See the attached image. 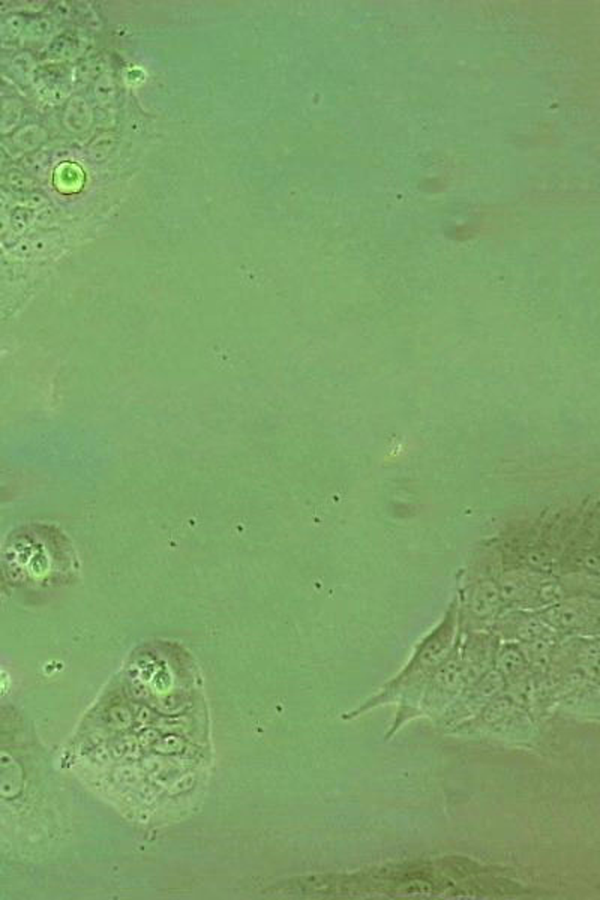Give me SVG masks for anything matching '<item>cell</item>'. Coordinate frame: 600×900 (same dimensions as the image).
Returning <instances> with one entry per match:
<instances>
[{"label":"cell","mask_w":600,"mask_h":900,"mask_svg":"<svg viewBox=\"0 0 600 900\" xmlns=\"http://www.w3.org/2000/svg\"><path fill=\"white\" fill-rule=\"evenodd\" d=\"M93 119V114L91 107L84 101L83 98H73L69 99V102L65 108V114H64V122L65 126L73 132H84L89 129Z\"/></svg>","instance_id":"6da1fadb"},{"label":"cell","mask_w":600,"mask_h":900,"mask_svg":"<svg viewBox=\"0 0 600 900\" xmlns=\"http://www.w3.org/2000/svg\"><path fill=\"white\" fill-rule=\"evenodd\" d=\"M47 132L38 125H28L17 129L12 135V143L17 149L23 152H32L38 149L46 141Z\"/></svg>","instance_id":"7a4b0ae2"},{"label":"cell","mask_w":600,"mask_h":900,"mask_svg":"<svg viewBox=\"0 0 600 900\" xmlns=\"http://www.w3.org/2000/svg\"><path fill=\"white\" fill-rule=\"evenodd\" d=\"M62 192H75L83 185V171L75 164H62L55 177Z\"/></svg>","instance_id":"3957f363"},{"label":"cell","mask_w":600,"mask_h":900,"mask_svg":"<svg viewBox=\"0 0 600 900\" xmlns=\"http://www.w3.org/2000/svg\"><path fill=\"white\" fill-rule=\"evenodd\" d=\"M116 146V137L113 134H104L101 137H98L91 146H89V158L93 159L95 162H102L107 158L110 156V153L113 152Z\"/></svg>","instance_id":"277c9868"},{"label":"cell","mask_w":600,"mask_h":900,"mask_svg":"<svg viewBox=\"0 0 600 900\" xmlns=\"http://www.w3.org/2000/svg\"><path fill=\"white\" fill-rule=\"evenodd\" d=\"M10 228L14 234H23L26 233L30 227V224L35 219V213L29 207H17V209L11 210L10 216Z\"/></svg>","instance_id":"5b68a950"},{"label":"cell","mask_w":600,"mask_h":900,"mask_svg":"<svg viewBox=\"0 0 600 900\" xmlns=\"http://www.w3.org/2000/svg\"><path fill=\"white\" fill-rule=\"evenodd\" d=\"M50 30H51V23L48 18H33V20L28 21V24H26L23 36L26 39L38 41L46 38V36L50 33Z\"/></svg>","instance_id":"8992f818"},{"label":"cell","mask_w":600,"mask_h":900,"mask_svg":"<svg viewBox=\"0 0 600 900\" xmlns=\"http://www.w3.org/2000/svg\"><path fill=\"white\" fill-rule=\"evenodd\" d=\"M95 96L101 104H110L116 98V84L110 75H101L95 83Z\"/></svg>","instance_id":"52a82bcc"},{"label":"cell","mask_w":600,"mask_h":900,"mask_svg":"<svg viewBox=\"0 0 600 900\" xmlns=\"http://www.w3.org/2000/svg\"><path fill=\"white\" fill-rule=\"evenodd\" d=\"M26 24H28V21H26L24 17H21V15L8 17L5 20V23H3V27H2L3 35L6 36L8 39L20 38V36H23Z\"/></svg>","instance_id":"ba28073f"},{"label":"cell","mask_w":600,"mask_h":900,"mask_svg":"<svg viewBox=\"0 0 600 900\" xmlns=\"http://www.w3.org/2000/svg\"><path fill=\"white\" fill-rule=\"evenodd\" d=\"M12 69L19 77L28 78L33 69V59L29 53H21L12 60Z\"/></svg>","instance_id":"9c48e42d"},{"label":"cell","mask_w":600,"mask_h":900,"mask_svg":"<svg viewBox=\"0 0 600 900\" xmlns=\"http://www.w3.org/2000/svg\"><path fill=\"white\" fill-rule=\"evenodd\" d=\"M6 180L8 183H10V186L12 189H17V191H26V189H29L33 183L32 179L28 174L21 173L20 170H11L10 173L6 174Z\"/></svg>","instance_id":"30bf717a"},{"label":"cell","mask_w":600,"mask_h":900,"mask_svg":"<svg viewBox=\"0 0 600 900\" xmlns=\"http://www.w3.org/2000/svg\"><path fill=\"white\" fill-rule=\"evenodd\" d=\"M73 50V42H71L66 36H62L55 44L51 45V54L55 56H68V53Z\"/></svg>","instance_id":"8fae6325"},{"label":"cell","mask_w":600,"mask_h":900,"mask_svg":"<svg viewBox=\"0 0 600 900\" xmlns=\"http://www.w3.org/2000/svg\"><path fill=\"white\" fill-rule=\"evenodd\" d=\"M42 204H46V197H44L42 194L35 192V194L30 195V198H29V209H32V210L38 209V207H41Z\"/></svg>","instance_id":"7c38bea8"},{"label":"cell","mask_w":600,"mask_h":900,"mask_svg":"<svg viewBox=\"0 0 600 900\" xmlns=\"http://www.w3.org/2000/svg\"><path fill=\"white\" fill-rule=\"evenodd\" d=\"M8 231H11L10 218H8V215H0V237H5Z\"/></svg>","instance_id":"4fadbf2b"},{"label":"cell","mask_w":600,"mask_h":900,"mask_svg":"<svg viewBox=\"0 0 600 900\" xmlns=\"http://www.w3.org/2000/svg\"><path fill=\"white\" fill-rule=\"evenodd\" d=\"M0 215H8V203L2 195H0Z\"/></svg>","instance_id":"5bb4252c"},{"label":"cell","mask_w":600,"mask_h":900,"mask_svg":"<svg viewBox=\"0 0 600 900\" xmlns=\"http://www.w3.org/2000/svg\"><path fill=\"white\" fill-rule=\"evenodd\" d=\"M5 162H6V156H5V153H3V150H2V149H0V170H2V168H3V165H5Z\"/></svg>","instance_id":"9a60e30c"},{"label":"cell","mask_w":600,"mask_h":900,"mask_svg":"<svg viewBox=\"0 0 600 900\" xmlns=\"http://www.w3.org/2000/svg\"><path fill=\"white\" fill-rule=\"evenodd\" d=\"M0 117H2V110H0Z\"/></svg>","instance_id":"2e32d148"}]
</instances>
